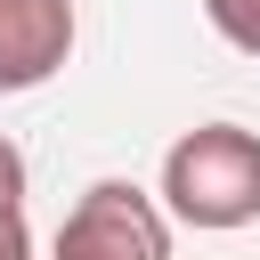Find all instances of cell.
<instances>
[{"label": "cell", "mask_w": 260, "mask_h": 260, "mask_svg": "<svg viewBox=\"0 0 260 260\" xmlns=\"http://www.w3.org/2000/svg\"><path fill=\"white\" fill-rule=\"evenodd\" d=\"M49 260H171V219L146 187L130 179H98L81 187V203L65 211Z\"/></svg>", "instance_id": "cell-2"}, {"label": "cell", "mask_w": 260, "mask_h": 260, "mask_svg": "<svg viewBox=\"0 0 260 260\" xmlns=\"http://www.w3.org/2000/svg\"><path fill=\"white\" fill-rule=\"evenodd\" d=\"M0 260H32V228H24V203L0 195Z\"/></svg>", "instance_id": "cell-5"}, {"label": "cell", "mask_w": 260, "mask_h": 260, "mask_svg": "<svg viewBox=\"0 0 260 260\" xmlns=\"http://www.w3.org/2000/svg\"><path fill=\"white\" fill-rule=\"evenodd\" d=\"M73 57V0H0V98L41 89Z\"/></svg>", "instance_id": "cell-3"}, {"label": "cell", "mask_w": 260, "mask_h": 260, "mask_svg": "<svg viewBox=\"0 0 260 260\" xmlns=\"http://www.w3.org/2000/svg\"><path fill=\"white\" fill-rule=\"evenodd\" d=\"M0 195H8V203H24V154H16L8 138H0Z\"/></svg>", "instance_id": "cell-6"}, {"label": "cell", "mask_w": 260, "mask_h": 260, "mask_svg": "<svg viewBox=\"0 0 260 260\" xmlns=\"http://www.w3.org/2000/svg\"><path fill=\"white\" fill-rule=\"evenodd\" d=\"M162 203L187 228H244L260 219V130L203 122L162 154Z\"/></svg>", "instance_id": "cell-1"}, {"label": "cell", "mask_w": 260, "mask_h": 260, "mask_svg": "<svg viewBox=\"0 0 260 260\" xmlns=\"http://www.w3.org/2000/svg\"><path fill=\"white\" fill-rule=\"evenodd\" d=\"M203 16H211V32H219L228 49L260 57V0H203Z\"/></svg>", "instance_id": "cell-4"}]
</instances>
